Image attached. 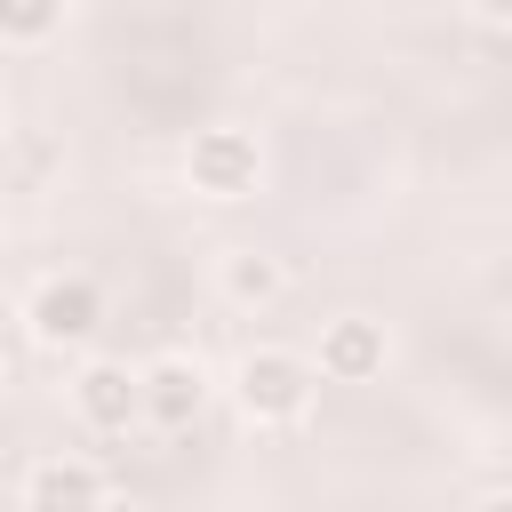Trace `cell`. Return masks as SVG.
I'll use <instances>...</instances> for the list:
<instances>
[{"mask_svg": "<svg viewBox=\"0 0 512 512\" xmlns=\"http://www.w3.org/2000/svg\"><path fill=\"white\" fill-rule=\"evenodd\" d=\"M312 392H320V376L288 344H256L232 368V400H240L248 424H296V416H312Z\"/></svg>", "mask_w": 512, "mask_h": 512, "instance_id": "1", "label": "cell"}, {"mask_svg": "<svg viewBox=\"0 0 512 512\" xmlns=\"http://www.w3.org/2000/svg\"><path fill=\"white\" fill-rule=\"evenodd\" d=\"M24 328H32V344H48V352H80V344L104 328V288H96L88 272H56V280H40V288L24 296Z\"/></svg>", "mask_w": 512, "mask_h": 512, "instance_id": "2", "label": "cell"}, {"mask_svg": "<svg viewBox=\"0 0 512 512\" xmlns=\"http://www.w3.org/2000/svg\"><path fill=\"white\" fill-rule=\"evenodd\" d=\"M184 176H192V192H208V200H248L256 184H264V144H256V128H200L192 136V152H184Z\"/></svg>", "mask_w": 512, "mask_h": 512, "instance_id": "3", "label": "cell"}, {"mask_svg": "<svg viewBox=\"0 0 512 512\" xmlns=\"http://www.w3.org/2000/svg\"><path fill=\"white\" fill-rule=\"evenodd\" d=\"M200 408H208V368L192 352H160L152 368H136V416L144 424L184 432V424H200Z\"/></svg>", "mask_w": 512, "mask_h": 512, "instance_id": "4", "label": "cell"}, {"mask_svg": "<svg viewBox=\"0 0 512 512\" xmlns=\"http://www.w3.org/2000/svg\"><path fill=\"white\" fill-rule=\"evenodd\" d=\"M384 360H392L384 320L344 312V320L320 328V360H312V376H328V384H368V376H384Z\"/></svg>", "mask_w": 512, "mask_h": 512, "instance_id": "5", "label": "cell"}, {"mask_svg": "<svg viewBox=\"0 0 512 512\" xmlns=\"http://www.w3.org/2000/svg\"><path fill=\"white\" fill-rule=\"evenodd\" d=\"M72 416L88 432H128L136 424V368L128 360H88L72 376Z\"/></svg>", "mask_w": 512, "mask_h": 512, "instance_id": "6", "label": "cell"}, {"mask_svg": "<svg viewBox=\"0 0 512 512\" xmlns=\"http://www.w3.org/2000/svg\"><path fill=\"white\" fill-rule=\"evenodd\" d=\"M96 496H104V480L88 456H40L24 472V512H96Z\"/></svg>", "mask_w": 512, "mask_h": 512, "instance_id": "7", "label": "cell"}, {"mask_svg": "<svg viewBox=\"0 0 512 512\" xmlns=\"http://www.w3.org/2000/svg\"><path fill=\"white\" fill-rule=\"evenodd\" d=\"M280 288H288L280 256H264V248H224V256H216V296H224V304H240V312L280 304Z\"/></svg>", "mask_w": 512, "mask_h": 512, "instance_id": "8", "label": "cell"}, {"mask_svg": "<svg viewBox=\"0 0 512 512\" xmlns=\"http://www.w3.org/2000/svg\"><path fill=\"white\" fill-rule=\"evenodd\" d=\"M64 32V0H0V48H40Z\"/></svg>", "mask_w": 512, "mask_h": 512, "instance_id": "9", "label": "cell"}, {"mask_svg": "<svg viewBox=\"0 0 512 512\" xmlns=\"http://www.w3.org/2000/svg\"><path fill=\"white\" fill-rule=\"evenodd\" d=\"M472 16H480V24H504V16H512V0H472Z\"/></svg>", "mask_w": 512, "mask_h": 512, "instance_id": "10", "label": "cell"}, {"mask_svg": "<svg viewBox=\"0 0 512 512\" xmlns=\"http://www.w3.org/2000/svg\"><path fill=\"white\" fill-rule=\"evenodd\" d=\"M96 512H152V504H136V496H96Z\"/></svg>", "mask_w": 512, "mask_h": 512, "instance_id": "11", "label": "cell"}, {"mask_svg": "<svg viewBox=\"0 0 512 512\" xmlns=\"http://www.w3.org/2000/svg\"><path fill=\"white\" fill-rule=\"evenodd\" d=\"M480 512H512V496H480Z\"/></svg>", "mask_w": 512, "mask_h": 512, "instance_id": "12", "label": "cell"}, {"mask_svg": "<svg viewBox=\"0 0 512 512\" xmlns=\"http://www.w3.org/2000/svg\"><path fill=\"white\" fill-rule=\"evenodd\" d=\"M0 240H8V216H0Z\"/></svg>", "mask_w": 512, "mask_h": 512, "instance_id": "13", "label": "cell"}]
</instances>
